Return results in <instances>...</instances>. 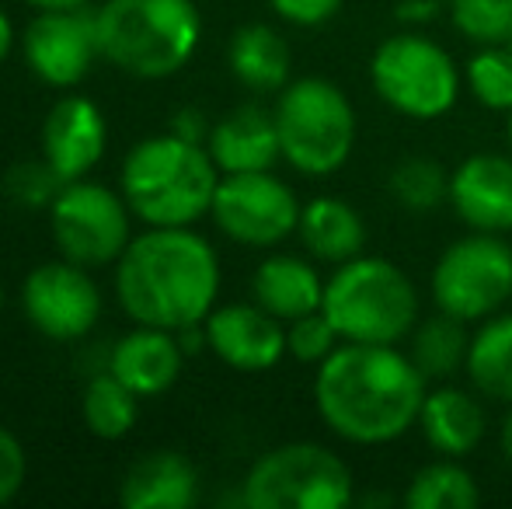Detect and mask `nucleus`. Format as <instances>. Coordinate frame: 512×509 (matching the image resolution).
<instances>
[{
	"label": "nucleus",
	"instance_id": "obj_16",
	"mask_svg": "<svg viewBox=\"0 0 512 509\" xmlns=\"http://www.w3.org/2000/svg\"><path fill=\"white\" fill-rule=\"evenodd\" d=\"M450 206L471 231H512V157L471 154L450 171Z\"/></svg>",
	"mask_w": 512,
	"mask_h": 509
},
{
	"label": "nucleus",
	"instance_id": "obj_6",
	"mask_svg": "<svg viewBox=\"0 0 512 509\" xmlns=\"http://www.w3.org/2000/svg\"><path fill=\"white\" fill-rule=\"evenodd\" d=\"M276 129L283 161L310 178H328L352 157L356 109L328 77L290 81L276 98Z\"/></svg>",
	"mask_w": 512,
	"mask_h": 509
},
{
	"label": "nucleus",
	"instance_id": "obj_5",
	"mask_svg": "<svg viewBox=\"0 0 512 509\" xmlns=\"http://www.w3.org/2000/svg\"><path fill=\"white\" fill-rule=\"evenodd\" d=\"M321 311L338 328L342 342L398 346L418 325V290L394 262L356 255L335 265L324 283Z\"/></svg>",
	"mask_w": 512,
	"mask_h": 509
},
{
	"label": "nucleus",
	"instance_id": "obj_10",
	"mask_svg": "<svg viewBox=\"0 0 512 509\" xmlns=\"http://www.w3.org/2000/svg\"><path fill=\"white\" fill-rule=\"evenodd\" d=\"M49 224L60 255L84 269L119 262L133 241V210L126 196L88 178L63 185L56 203L49 206Z\"/></svg>",
	"mask_w": 512,
	"mask_h": 509
},
{
	"label": "nucleus",
	"instance_id": "obj_15",
	"mask_svg": "<svg viewBox=\"0 0 512 509\" xmlns=\"http://www.w3.org/2000/svg\"><path fill=\"white\" fill-rule=\"evenodd\" d=\"M108 126L91 98L67 95L49 109L42 123V157L56 168L63 182H77L98 168L105 157Z\"/></svg>",
	"mask_w": 512,
	"mask_h": 509
},
{
	"label": "nucleus",
	"instance_id": "obj_33",
	"mask_svg": "<svg viewBox=\"0 0 512 509\" xmlns=\"http://www.w3.org/2000/svg\"><path fill=\"white\" fill-rule=\"evenodd\" d=\"M28 475V457L21 440L11 429L0 426V506H7L21 492Z\"/></svg>",
	"mask_w": 512,
	"mask_h": 509
},
{
	"label": "nucleus",
	"instance_id": "obj_18",
	"mask_svg": "<svg viewBox=\"0 0 512 509\" xmlns=\"http://www.w3.org/2000/svg\"><path fill=\"white\" fill-rule=\"evenodd\" d=\"M185 363V349L178 332L154 325H140L136 332L122 335L108 356V370L126 387H133L140 398L164 394L178 381Z\"/></svg>",
	"mask_w": 512,
	"mask_h": 509
},
{
	"label": "nucleus",
	"instance_id": "obj_9",
	"mask_svg": "<svg viewBox=\"0 0 512 509\" xmlns=\"http://www.w3.org/2000/svg\"><path fill=\"white\" fill-rule=\"evenodd\" d=\"M512 300V245L502 234L471 231L446 245L432 269V304L460 321H485Z\"/></svg>",
	"mask_w": 512,
	"mask_h": 509
},
{
	"label": "nucleus",
	"instance_id": "obj_30",
	"mask_svg": "<svg viewBox=\"0 0 512 509\" xmlns=\"http://www.w3.org/2000/svg\"><path fill=\"white\" fill-rule=\"evenodd\" d=\"M453 25L478 46L506 42L512 32V0H446Z\"/></svg>",
	"mask_w": 512,
	"mask_h": 509
},
{
	"label": "nucleus",
	"instance_id": "obj_39",
	"mask_svg": "<svg viewBox=\"0 0 512 509\" xmlns=\"http://www.w3.org/2000/svg\"><path fill=\"white\" fill-rule=\"evenodd\" d=\"M499 450L506 457V464L512 468V405H509V415L502 419V429H499Z\"/></svg>",
	"mask_w": 512,
	"mask_h": 509
},
{
	"label": "nucleus",
	"instance_id": "obj_19",
	"mask_svg": "<svg viewBox=\"0 0 512 509\" xmlns=\"http://www.w3.org/2000/svg\"><path fill=\"white\" fill-rule=\"evenodd\" d=\"M199 499V471L175 450H154L122 475L119 503L126 509H185Z\"/></svg>",
	"mask_w": 512,
	"mask_h": 509
},
{
	"label": "nucleus",
	"instance_id": "obj_13",
	"mask_svg": "<svg viewBox=\"0 0 512 509\" xmlns=\"http://www.w3.org/2000/svg\"><path fill=\"white\" fill-rule=\"evenodd\" d=\"M25 63L49 88H77L102 56L98 14L88 7L77 11H39L21 35Z\"/></svg>",
	"mask_w": 512,
	"mask_h": 509
},
{
	"label": "nucleus",
	"instance_id": "obj_28",
	"mask_svg": "<svg viewBox=\"0 0 512 509\" xmlns=\"http://www.w3.org/2000/svg\"><path fill=\"white\" fill-rule=\"evenodd\" d=\"M391 199L408 213H436L450 203V171L432 157H405L387 178Z\"/></svg>",
	"mask_w": 512,
	"mask_h": 509
},
{
	"label": "nucleus",
	"instance_id": "obj_1",
	"mask_svg": "<svg viewBox=\"0 0 512 509\" xmlns=\"http://www.w3.org/2000/svg\"><path fill=\"white\" fill-rule=\"evenodd\" d=\"M429 377L398 346L342 342L314 374V405L345 443L380 447L418 426Z\"/></svg>",
	"mask_w": 512,
	"mask_h": 509
},
{
	"label": "nucleus",
	"instance_id": "obj_41",
	"mask_svg": "<svg viewBox=\"0 0 512 509\" xmlns=\"http://www.w3.org/2000/svg\"><path fill=\"white\" fill-rule=\"evenodd\" d=\"M0 307H4V283H0Z\"/></svg>",
	"mask_w": 512,
	"mask_h": 509
},
{
	"label": "nucleus",
	"instance_id": "obj_32",
	"mask_svg": "<svg viewBox=\"0 0 512 509\" xmlns=\"http://www.w3.org/2000/svg\"><path fill=\"white\" fill-rule=\"evenodd\" d=\"M338 346H342V335H338V328L331 325V318L324 311L304 314V318L286 325V349L300 363L321 367Z\"/></svg>",
	"mask_w": 512,
	"mask_h": 509
},
{
	"label": "nucleus",
	"instance_id": "obj_7",
	"mask_svg": "<svg viewBox=\"0 0 512 509\" xmlns=\"http://www.w3.org/2000/svg\"><path fill=\"white\" fill-rule=\"evenodd\" d=\"M352 471L321 443H283L251 464L241 485L248 509H342L352 503Z\"/></svg>",
	"mask_w": 512,
	"mask_h": 509
},
{
	"label": "nucleus",
	"instance_id": "obj_38",
	"mask_svg": "<svg viewBox=\"0 0 512 509\" xmlns=\"http://www.w3.org/2000/svg\"><path fill=\"white\" fill-rule=\"evenodd\" d=\"M11 49H14V25H11V18L0 11V67H4V60L11 56Z\"/></svg>",
	"mask_w": 512,
	"mask_h": 509
},
{
	"label": "nucleus",
	"instance_id": "obj_23",
	"mask_svg": "<svg viewBox=\"0 0 512 509\" xmlns=\"http://www.w3.org/2000/svg\"><path fill=\"white\" fill-rule=\"evenodd\" d=\"M227 63L230 74L248 91L272 95V91H283L290 84L293 53L276 28L255 21V25H244L234 32L227 46Z\"/></svg>",
	"mask_w": 512,
	"mask_h": 509
},
{
	"label": "nucleus",
	"instance_id": "obj_2",
	"mask_svg": "<svg viewBox=\"0 0 512 509\" xmlns=\"http://www.w3.org/2000/svg\"><path fill=\"white\" fill-rule=\"evenodd\" d=\"M115 297L136 325H203L220 297V258L189 227H150L115 262Z\"/></svg>",
	"mask_w": 512,
	"mask_h": 509
},
{
	"label": "nucleus",
	"instance_id": "obj_31",
	"mask_svg": "<svg viewBox=\"0 0 512 509\" xmlns=\"http://www.w3.org/2000/svg\"><path fill=\"white\" fill-rule=\"evenodd\" d=\"M63 185L67 182L56 175V168L46 161V157L14 164L4 178L7 196H11L18 206H25V210H49V206L56 203V196L63 192Z\"/></svg>",
	"mask_w": 512,
	"mask_h": 509
},
{
	"label": "nucleus",
	"instance_id": "obj_8",
	"mask_svg": "<svg viewBox=\"0 0 512 509\" xmlns=\"http://www.w3.org/2000/svg\"><path fill=\"white\" fill-rule=\"evenodd\" d=\"M370 84L380 102L408 119H439L460 98V70L439 42L418 32L391 35L370 56Z\"/></svg>",
	"mask_w": 512,
	"mask_h": 509
},
{
	"label": "nucleus",
	"instance_id": "obj_22",
	"mask_svg": "<svg viewBox=\"0 0 512 509\" xmlns=\"http://www.w3.org/2000/svg\"><path fill=\"white\" fill-rule=\"evenodd\" d=\"M300 245L324 265H342L366 252V224L352 203L338 196H317L300 206Z\"/></svg>",
	"mask_w": 512,
	"mask_h": 509
},
{
	"label": "nucleus",
	"instance_id": "obj_37",
	"mask_svg": "<svg viewBox=\"0 0 512 509\" xmlns=\"http://www.w3.org/2000/svg\"><path fill=\"white\" fill-rule=\"evenodd\" d=\"M35 11H77V7H91V0H25Z\"/></svg>",
	"mask_w": 512,
	"mask_h": 509
},
{
	"label": "nucleus",
	"instance_id": "obj_34",
	"mask_svg": "<svg viewBox=\"0 0 512 509\" xmlns=\"http://www.w3.org/2000/svg\"><path fill=\"white\" fill-rule=\"evenodd\" d=\"M345 0H269V7L279 14L283 21L300 28H317L324 21H331L342 11Z\"/></svg>",
	"mask_w": 512,
	"mask_h": 509
},
{
	"label": "nucleus",
	"instance_id": "obj_25",
	"mask_svg": "<svg viewBox=\"0 0 512 509\" xmlns=\"http://www.w3.org/2000/svg\"><path fill=\"white\" fill-rule=\"evenodd\" d=\"M467 349H471V332L467 321L453 318L446 311L429 314L411 328V349L408 356L429 381H446L457 370L467 367Z\"/></svg>",
	"mask_w": 512,
	"mask_h": 509
},
{
	"label": "nucleus",
	"instance_id": "obj_24",
	"mask_svg": "<svg viewBox=\"0 0 512 509\" xmlns=\"http://www.w3.org/2000/svg\"><path fill=\"white\" fill-rule=\"evenodd\" d=\"M464 374L481 398L512 405V311H499L478 325L467 349Z\"/></svg>",
	"mask_w": 512,
	"mask_h": 509
},
{
	"label": "nucleus",
	"instance_id": "obj_20",
	"mask_svg": "<svg viewBox=\"0 0 512 509\" xmlns=\"http://www.w3.org/2000/svg\"><path fill=\"white\" fill-rule=\"evenodd\" d=\"M418 433L439 457H467L485 440V408L464 387H436L425 394Z\"/></svg>",
	"mask_w": 512,
	"mask_h": 509
},
{
	"label": "nucleus",
	"instance_id": "obj_17",
	"mask_svg": "<svg viewBox=\"0 0 512 509\" xmlns=\"http://www.w3.org/2000/svg\"><path fill=\"white\" fill-rule=\"evenodd\" d=\"M206 147L223 175L272 171V164L283 157L276 112L262 109V105H237L209 129Z\"/></svg>",
	"mask_w": 512,
	"mask_h": 509
},
{
	"label": "nucleus",
	"instance_id": "obj_40",
	"mask_svg": "<svg viewBox=\"0 0 512 509\" xmlns=\"http://www.w3.org/2000/svg\"><path fill=\"white\" fill-rule=\"evenodd\" d=\"M506 133H509V147H512V109H509V123H506Z\"/></svg>",
	"mask_w": 512,
	"mask_h": 509
},
{
	"label": "nucleus",
	"instance_id": "obj_42",
	"mask_svg": "<svg viewBox=\"0 0 512 509\" xmlns=\"http://www.w3.org/2000/svg\"><path fill=\"white\" fill-rule=\"evenodd\" d=\"M506 46H509V49H512V32H509V39H506Z\"/></svg>",
	"mask_w": 512,
	"mask_h": 509
},
{
	"label": "nucleus",
	"instance_id": "obj_35",
	"mask_svg": "<svg viewBox=\"0 0 512 509\" xmlns=\"http://www.w3.org/2000/svg\"><path fill=\"white\" fill-rule=\"evenodd\" d=\"M209 126L206 116L199 109H182L175 116V123H171V133L182 136V140H192V143H206L209 140Z\"/></svg>",
	"mask_w": 512,
	"mask_h": 509
},
{
	"label": "nucleus",
	"instance_id": "obj_14",
	"mask_svg": "<svg viewBox=\"0 0 512 509\" xmlns=\"http://www.w3.org/2000/svg\"><path fill=\"white\" fill-rule=\"evenodd\" d=\"M206 328V346L220 363L241 374H265L283 360L286 349V321L269 314L258 304H223L213 307Z\"/></svg>",
	"mask_w": 512,
	"mask_h": 509
},
{
	"label": "nucleus",
	"instance_id": "obj_11",
	"mask_svg": "<svg viewBox=\"0 0 512 509\" xmlns=\"http://www.w3.org/2000/svg\"><path fill=\"white\" fill-rule=\"evenodd\" d=\"M209 217L237 245L272 248L297 234L300 203L293 189L272 171L220 175Z\"/></svg>",
	"mask_w": 512,
	"mask_h": 509
},
{
	"label": "nucleus",
	"instance_id": "obj_3",
	"mask_svg": "<svg viewBox=\"0 0 512 509\" xmlns=\"http://www.w3.org/2000/svg\"><path fill=\"white\" fill-rule=\"evenodd\" d=\"M220 175L206 143L161 133L126 154L122 196L147 227H192L213 210Z\"/></svg>",
	"mask_w": 512,
	"mask_h": 509
},
{
	"label": "nucleus",
	"instance_id": "obj_21",
	"mask_svg": "<svg viewBox=\"0 0 512 509\" xmlns=\"http://www.w3.org/2000/svg\"><path fill=\"white\" fill-rule=\"evenodd\" d=\"M251 297H255L258 307H265L269 314L290 325L304 314L321 311L324 279L307 258L269 255L251 276Z\"/></svg>",
	"mask_w": 512,
	"mask_h": 509
},
{
	"label": "nucleus",
	"instance_id": "obj_29",
	"mask_svg": "<svg viewBox=\"0 0 512 509\" xmlns=\"http://www.w3.org/2000/svg\"><path fill=\"white\" fill-rule=\"evenodd\" d=\"M467 91L474 102H481L492 112L512 109V49L506 42L495 46H481L478 53L467 60Z\"/></svg>",
	"mask_w": 512,
	"mask_h": 509
},
{
	"label": "nucleus",
	"instance_id": "obj_26",
	"mask_svg": "<svg viewBox=\"0 0 512 509\" xmlns=\"http://www.w3.org/2000/svg\"><path fill=\"white\" fill-rule=\"evenodd\" d=\"M481 503L474 475L457 464V457H439L411 475L405 506L408 509H471Z\"/></svg>",
	"mask_w": 512,
	"mask_h": 509
},
{
	"label": "nucleus",
	"instance_id": "obj_36",
	"mask_svg": "<svg viewBox=\"0 0 512 509\" xmlns=\"http://www.w3.org/2000/svg\"><path fill=\"white\" fill-rule=\"evenodd\" d=\"M439 14V0H401L394 7V18L405 21V25H425Z\"/></svg>",
	"mask_w": 512,
	"mask_h": 509
},
{
	"label": "nucleus",
	"instance_id": "obj_27",
	"mask_svg": "<svg viewBox=\"0 0 512 509\" xmlns=\"http://www.w3.org/2000/svg\"><path fill=\"white\" fill-rule=\"evenodd\" d=\"M81 415L91 436H98V440H122L136 426L140 394L122 384L112 370H105V374L91 377L88 387H84Z\"/></svg>",
	"mask_w": 512,
	"mask_h": 509
},
{
	"label": "nucleus",
	"instance_id": "obj_4",
	"mask_svg": "<svg viewBox=\"0 0 512 509\" xmlns=\"http://www.w3.org/2000/svg\"><path fill=\"white\" fill-rule=\"evenodd\" d=\"M95 14L102 56L140 81L178 74L203 39V18L192 0H105Z\"/></svg>",
	"mask_w": 512,
	"mask_h": 509
},
{
	"label": "nucleus",
	"instance_id": "obj_12",
	"mask_svg": "<svg viewBox=\"0 0 512 509\" xmlns=\"http://www.w3.org/2000/svg\"><path fill=\"white\" fill-rule=\"evenodd\" d=\"M21 307L39 335L53 342H77L102 318V290L84 265L60 258L28 272L21 286Z\"/></svg>",
	"mask_w": 512,
	"mask_h": 509
}]
</instances>
